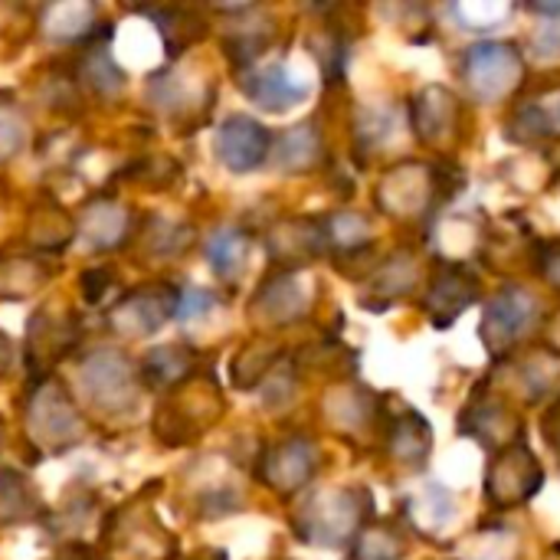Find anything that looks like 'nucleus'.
Returning a JSON list of instances; mask_svg holds the SVG:
<instances>
[{
    "mask_svg": "<svg viewBox=\"0 0 560 560\" xmlns=\"http://www.w3.org/2000/svg\"><path fill=\"white\" fill-rule=\"evenodd\" d=\"M26 138H30L26 115L13 102H0V161L16 158L26 148Z\"/></svg>",
    "mask_w": 560,
    "mask_h": 560,
    "instance_id": "28",
    "label": "nucleus"
},
{
    "mask_svg": "<svg viewBox=\"0 0 560 560\" xmlns=\"http://www.w3.org/2000/svg\"><path fill=\"white\" fill-rule=\"evenodd\" d=\"M532 299L522 289H505L502 295L492 299L489 315L482 322V338L495 348V345H509L512 338H518L528 325H532Z\"/></svg>",
    "mask_w": 560,
    "mask_h": 560,
    "instance_id": "15",
    "label": "nucleus"
},
{
    "mask_svg": "<svg viewBox=\"0 0 560 560\" xmlns=\"http://www.w3.org/2000/svg\"><path fill=\"white\" fill-rule=\"evenodd\" d=\"M148 16H151L154 26L161 30V39H164V46H167V56H180L187 46H194V43L207 33V23H203L194 10L158 7V10H148Z\"/></svg>",
    "mask_w": 560,
    "mask_h": 560,
    "instance_id": "21",
    "label": "nucleus"
},
{
    "mask_svg": "<svg viewBox=\"0 0 560 560\" xmlns=\"http://www.w3.org/2000/svg\"><path fill=\"white\" fill-rule=\"evenodd\" d=\"M269 148H272L269 128L249 115H230L217 128V138H213L217 161L233 174H249V171L262 167L269 158Z\"/></svg>",
    "mask_w": 560,
    "mask_h": 560,
    "instance_id": "7",
    "label": "nucleus"
},
{
    "mask_svg": "<svg viewBox=\"0 0 560 560\" xmlns=\"http://www.w3.org/2000/svg\"><path fill=\"white\" fill-rule=\"evenodd\" d=\"M315 469H318V450L302 436L266 446L259 456V466H256L259 479L279 495H292L302 486H308Z\"/></svg>",
    "mask_w": 560,
    "mask_h": 560,
    "instance_id": "8",
    "label": "nucleus"
},
{
    "mask_svg": "<svg viewBox=\"0 0 560 560\" xmlns=\"http://www.w3.org/2000/svg\"><path fill=\"white\" fill-rule=\"evenodd\" d=\"M400 558V541L394 538L390 528H368L361 532L351 560H397Z\"/></svg>",
    "mask_w": 560,
    "mask_h": 560,
    "instance_id": "29",
    "label": "nucleus"
},
{
    "mask_svg": "<svg viewBox=\"0 0 560 560\" xmlns=\"http://www.w3.org/2000/svg\"><path fill=\"white\" fill-rule=\"evenodd\" d=\"M108 285H112V272H108L105 266L85 269V272H82V279H79V292H82V299H85L89 305L102 302V299H105V292H108Z\"/></svg>",
    "mask_w": 560,
    "mask_h": 560,
    "instance_id": "32",
    "label": "nucleus"
},
{
    "mask_svg": "<svg viewBox=\"0 0 560 560\" xmlns=\"http://www.w3.org/2000/svg\"><path fill=\"white\" fill-rule=\"evenodd\" d=\"M10 364H13V345H10V338L0 331V377H7Z\"/></svg>",
    "mask_w": 560,
    "mask_h": 560,
    "instance_id": "34",
    "label": "nucleus"
},
{
    "mask_svg": "<svg viewBox=\"0 0 560 560\" xmlns=\"http://www.w3.org/2000/svg\"><path fill=\"white\" fill-rule=\"evenodd\" d=\"M141 384L151 390H177L180 384H187L190 377L200 374L197 364V351L190 345H158L144 354L141 368Z\"/></svg>",
    "mask_w": 560,
    "mask_h": 560,
    "instance_id": "14",
    "label": "nucleus"
},
{
    "mask_svg": "<svg viewBox=\"0 0 560 560\" xmlns=\"http://www.w3.org/2000/svg\"><path fill=\"white\" fill-rule=\"evenodd\" d=\"M49 560H95V558L89 555V548H82V545H69V548L56 551Z\"/></svg>",
    "mask_w": 560,
    "mask_h": 560,
    "instance_id": "33",
    "label": "nucleus"
},
{
    "mask_svg": "<svg viewBox=\"0 0 560 560\" xmlns=\"http://www.w3.org/2000/svg\"><path fill=\"white\" fill-rule=\"evenodd\" d=\"M213 305H217V295H213L210 289L190 285V289H180V292H177V312H174V318H180V322H197V318L210 315Z\"/></svg>",
    "mask_w": 560,
    "mask_h": 560,
    "instance_id": "30",
    "label": "nucleus"
},
{
    "mask_svg": "<svg viewBox=\"0 0 560 560\" xmlns=\"http://www.w3.org/2000/svg\"><path fill=\"white\" fill-rule=\"evenodd\" d=\"M0 440H3V423H0Z\"/></svg>",
    "mask_w": 560,
    "mask_h": 560,
    "instance_id": "35",
    "label": "nucleus"
},
{
    "mask_svg": "<svg viewBox=\"0 0 560 560\" xmlns=\"http://www.w3.org/2000/svg\"><path fill=\"white\" fill-rule=\"evenodd\" d=\"M476 299V282L459 269H443L436 285L430 289V318L436 325H446L450 318H456L469 302Z\"/></svg>",
    "mask_w": 560,
    "mask_h": 560,
    "instance_id": "19",
    "label": "nucleus"
},
{
    "mask_svg": "<svg viewBox=\"0 0 560 560\" xmlns=\"http://www.w3.org/2000/svg\"><path fill=\"white\" fill-rule=\"evenodd\" d=\"M213 560H223V558H220V555H217V558H213Z\"/></svg>",
    "mask_w": 560,
    "mask_h": 560,
    "instance_id": "36",
    "label": "nucleus"
},
{
    "mask_svg": "<svg viewBox=\"0 0 560 560\" xmlns=\"http://www.w3.org/2000/svg\"><path fill=\"white\" fill-rule=\"evenodd\" d=\"M279 358H282V351L276 345H269V341H249V345H243L236 351V358H233V368H230L236 390H256L272 374V368L279 364Z\"/></svg>",
    "mask_w": 560,
    "mask_h": 560,
    "instance_id": "23",
    "label": "nucleus"
},
{
    "mask_svg": "<svg viewBox=\"0 0 560 560\" xmlns=\"http://www.w3.org/2000/svg\"><path fill=\"white\" fill-rule=\"evenodd\" d=\"M240 89L262 112H289V108H295V105H302L308 98V82L299 79L285 62L246 72L240 79Z\"/></svg>",
    "mask_w": 560,
    "mask_h": 560,
    "instance_id": "12",
    "label": "nucleus"
},
{
    "mask_svg": "<svg viewBox=\"0 0 560 560\" xmlns=\"http://www.w3.org/2000/svg\"><path fill=\"white\" fill-rule=\"evenodd\" d=\"M79 394L105 417H121L138 407L141 374L121 348H95L79 364Z\"/></svg>",
    "mask_w": 560,
    "mask_h": 560,
    "instance_id": "3",
    "label": "nucleus"
},
{
    "mask_svg": "<svg viewBox=\"0 0 560 560\" xmlns=\"http://www.w3.org/2000/svg\"><path fill=\"white\" fill-rule=\"evenodd\" d=\"M308 302L312 295L302 276L295 269H282L259 285V292L249 302V315L266 325H292L308 312Z\"/></svg>",
    "mask_w": 560,
    "mask_h": 560,
    "instance_id": "10",
    "label": "nucleus"
},
{
    "mask_svg": "<svg viewBox=\"0 0 560 560\" xmlns=\"http://www.w3.org/2000/svg\"><path fill=\"white\" fill-rule=\"evenodd\" d=\"M52 279V269L30 256L0 259V299H26Z\"/></svg>",
    "mask_w": 560,
    "mask_h": 560,
    "instance_id": "24",
    "label": "nucleus"
},
{
    "mask_svg": "<svg viewBox=\"0 0 560 560\" xmlns=\"http://www.w3.org/2000/svg\"><path fill=\"white\" fill-rule=\"evenodd\" d=\"M141 236H144L148 253L158 256V259L180 256V253H187L190 243H194V230H190V226L174 223V220H164V217H151Z\"/></svg>",
    "mask_w": 560,
    "mask_h": 560,
    "instance_id": "27",
    "label": "nucleus"
},
{
    "mask_svg": "<svg viewBox=\"0 0 560 560\" xmlns=\"http://www.w3.org/2000/svg\"><path fill=\"white\" fill-rule=\"evenodd\" d=\"M75 341H79V322L72 315L39 308L26 325V364H30L33 377L43 381V371H49L56 361H62Z\"/></svg>",
    "mask_w": 560,
    "mask_h": 560,
    "instance_id": "9",
    "label": "nucleus"
},
{
    "mask_svg": "<svg viewBox=\"0 0 560 560\" xmlns=\"http://www.w3.org/2000/svg\"><path fill=\"white\" fill-rule=\"evenodd\" d=\"M368 236V223L354 213H341L325 223V240H341L345 246H354Z\"/></svg>",
    "mask_w": 560,
    "mask_h": 560,
    "instance_id": "31",
    "label": "nucleus"
},
{
    "mask_svg": "<svg viewBox=\"0 0 560 560\" xmlns=\"http://www.w3.org/2000/svg\"><path fill=\"white\" fill-rule=\"evenodd\" d=\"M79 79L92 89V92H98V95H118L121 89H125V72H121V66L112 59V52L105 49V43H95V46H89L85 52H82V59H79Z\"/></svg>",
    "mask_w": 560,
    "mask_h": 560,
    "instance_id": "26",
    "label": "nucleus"
},
{
    "mask_svg": "<svg viewBox=\"0 0 560 560\" xmlns=\"http://www.w3.org/2000/svg\"><path fill=\"white\" fill-rule=\"evenodd\" d=\"M203 253H207L210 269L220 279H233L243 269L246 256H249V236L243 230H236V226H220V230H213L207 236Z\"/></svg>",
    "mask_w": 560,
    "mask_h": 560,
    "instance_id": "22",
    "label": "nucleus"
},
{
    "mask_svg": "<svg viewBox=\"0 0 560 560\" xmlns=\"http://www.w3.org/2000/svg\"><path fill=\"white\" fill-rule=\"evenodd\" d=\"M463 72L482 98H499L522 75V59L505 43H482L466 52Z\"/></svg>",
    "mask_w": 560,
    "mask_h": 560,
    "instance_id": "11",
    "label": "nucleus"
},
{
    "mask_svg": "<svg viewBox=\"0 0 560 560\" xmlns=\"http://www.w3.org/2000/svg\"><path fill=\"white\" fill-rule=\"evenodd\" d=\"M368 509H371V502L364 492H354V489L325 492V495H315L312 502H305V509L295 518V532H299V538H305L312 545H341L361 528Z\"/></svg>",
    "mask_w": 560,
    "mask_h": 560,
    "instance_id": "5",
    "label": "nucleus"
},
{
    "mask_svg": "<svg viewBox=\"0 0 560 560\" xmlns=\"http://www.w3.org/2000/svg\"><path fill=\"white\" fill-rule=\"evenodd\" d=\"M223 417V397L213 384V377L197 374L177 390H171L167 400L154 410V440L164 450H180L197 443L217 420Z\"/></svg>",
    "mask_w": 560,
    "mask_h": 560,
    "instance_id": "1",
    "label": "nucleus"
},
{
    "mask_svg": "<svg viewBox=\"0 0 560 560\" xmlns=\"http://www.w3.org/2000/svg\"><path fill=\"white\" fill-rule=\"evenodd\" d=\"M325 243V226L312 220H289L269 233V253L285 266H302L305 259L318 256Z\"/></svg>",
    "mask_w": 560,
    "mask_h": 560,
    "instance_id": "16",
    "label": "nucleus"
},
{
    "mask_svg": "<svg viewBox=\"0 0 560 560\" xmlns=\"http://www.w3.org/2000/svg\"><path fill=\"white\" fill-rule=\"evenodd\" d=\"M102 541L112 555L128 560H171L177 558L174 535L158 522V515L144 502H131L108 515Z\"/></svg>",
    "mask_w": 560,
    "mask_h": 560,
    "instance_id": "4",
    "label": "nucleus"
},
{
    "mask_svg": "<svg viewBox=\"0 0 560 560\" xmlns=\"http://www.w3.org/2000/svg\"><path fill=\"white\" fill-rule=\"evenodd\" d=\"M75 220L59 207H36L26 220V243L39 253H59L72 243Z\"/></svg>",
    "mask_w": 560,
    "mask_h": 560,
    "instance_id": "20",
    "label": "nucleus"
},
{
    "mask_svg": "<svg viewBox=\"0 0 560 560\" xmlns=\"http://www.w3.org/2000/svg\"><path fill=\"white\" fill-rule=\"evenodd\" d=\"M177 312V289L171 285H144L131 295H125L108 312V328L118 338H151L158 335Z\"/></svg>",
    "mask_w": 560,
    "mask_h": 560,
    "instance_id": "6",
    "label": "nucleus"
},
{
    "mask_svg": "<svg viewBox=\"0 0 560 560\" xmlns=\"http://www.w3.org/2000/svg\"><path fill=\"white\" fill-rule=\"evenodd\" d=\"M23 430L39 453H66L79 446V440L85 436V420L79 413V404L69 397V390L59 381L43 377L26 394Z\"/></svg>",
    "mask_w": 560,
    "mask_h": 560,
    "instance_id": "2",
    "label": "nucleus"
},
{
    "mask_svg": "<svg viewBox=\"0 0 560 560\" xmlns=\"http://www.w3.org/2000/svg\"><path fill=\"white\" fill-rule=\"evenodd\" d=\"M43 512L39 492L16 469H0V528L23 525Z\"/></svg>",
    "mask_w": 560,
    "mask_h": 560,
    "instance_id": "18",
    "label": "nucleus"
},
{
    "mask_svg": "<svg viewBox=\"0 0 560 560\" xmlns=\"http://www.w3.org/2000/svg\"><path fill=\"white\" fill-rule=\"evenodd\" d=\"M318 154H322V141H318V128H315L312 121L289 128V131L276 141V164H279L282 171H292V174L308 171V167L318 161Z\"/></svg>",
    "mask_w": 560,
    "mask_h": 560,
    "instance_id": "25",
    "label": "nucleus"
},
{
    "mask_svg": "<svg viewBox=\"0 0 560 560\" xmlns=\"http://www.w3.org/2000/svg\"><path fill=\"white\" fill-rule=\"evenodd\" d=\"M128 226H131V213L115 203V200H92L82 207L79 220H75V236L95 249V253H105V249H115L125 243L128 236Z\"/></svg>",
    "mask_w": 560,
    "mask_h": 560,
    "instance_id": "13",
    "label": "nucleus"
},
{
    "mask_svg": "<svg viewBox=\"0 0 560 560\" xmlns=\"http://www.w3.org/2000/svg\"><path fill=\"white\" fill-rule=\"evenodd\" d=\"M95 7L85 0L52 3L43 16V33L52 43H89L95 36Z\"/></svg>",
    "mask_w": 560,
    "mask_h": 560,
    "instance_id": "17",
    "label": "nucleus"
}]
</instances>
